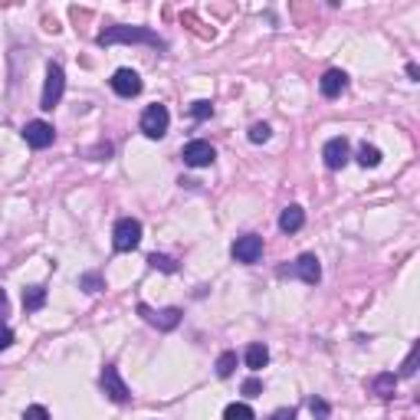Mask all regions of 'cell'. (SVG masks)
<instances>
[{"instance_id": "cell-1", "label": "cell", "mask_w": 420, "mask_h": 420, "mask_svg": "<svg viewBox=\"0 0 420 420\" xmlns=\"http://www.w3.org/2000/svg\"><path fill=\"white\" fill-rule=\"evenodd\" d=\"M99 46H115V43H145V46H164V40L148 30V26H109V30H102L99 37H96Z\"/></svg>"}, {"instance_id": "cell-2", "label": "cell", "mask_w": 420, "mask_h": 420, "mask_svg": "<svg viewBox=\"0 0 420 420\" xmlns=\"http://www.w3.org/2000/svg\"><path fill=\"white\" fill-rule=\"evenodd\" d=\"M138 243H141V223L135 217H122L112 230V247L119 253H132V250H138Z\"/></svg>"}, {"instance_id": "cell-3", "label": "cell", "mask_w": 420, "mask_h": 420, "mask_svg": "<svg viewBox=\"0 0 420 420\" xmlns=\"http://www.w3.org/2000/svg\"><path fill=\"white\" fill-rule=\"evenodd\" d=\"M62 92H66V73H62V66L50 62V69H46V82H43V99H40V109L53 112L60 105Z\"/></svg>"}, {"instance_id": "cell-4", "label": "cell", "mask_w": 420, "mask_h": 420, "mask_svg": "<svg viewBox=\"0 0 420 420\" xmlns=\"http://www.w3.org/2000/svg\"><path fill=\"white\" fill-rule=\"evenodd\" d=\"M168 125H171V112L164 109V105H158V102L141 112V132H145V138H164Z\"/></svg>"}, {"instance_id": "cell-5", "label": "cell", "mask_w": 420, "mask_h": 420, "mask_svg": "<svg viewBox=\"0 0 420 420\" xmlns=\"http://www.w3.org/2000/svg\"><path fill=\"white\" fill-rule=\"evenodd\" d=\"M99 384H102V391H105V397L115 401V404H125V401L132 397V394H128V384L122 381V374H119L115 365H105V368H102Z\"/></svg>"}, {"instance_id": "cell-6", "label": "cell", "mask_w": 420, "mask_h": 420, "mask_svg": "<svg viewBox=\"0 0 420 420\" xmlns=\"http://www.w3.org/2000/svg\"><path fill=\"white\" fill-rule=\"evenodd\" d=\"M138 315L148 322V325L161 329V332H171V329H177V325H181V315H184V312L174 309V306H171V309H164V312H155L151 306H145V302H141V306H138Z\"/></svg>"}, {"instance_id": "cell-7", "label": "cell", "mask_w": 420, "mask_h": 420, "mask_svg": "<svg viewBox=\"0 0 420 420\" xmlns=\"http://www.w3.org/2000/svg\"><path fill=\"white\" fill-rule=\"evenodd\" d=\"M181 158H184L187 168H207V164H213V158H217V151H213V145L210 141H187L184 151H181Z\"/></svg>"}, {"instance_id": "cell-8", "label": "cell", "mask_w": 420, "mask_h": 420, "mask_svg": "<svg viewBox=\"0 0 420 420\" xmlns=\"http://www.w3.org/2000/svg\"><path fill=\"white\" fill-rule=\"evenodd\" d=\"M236 263H256L263 256V236L247 234V236H236L234 247H230Z\"/></svg>"}, {"instance_id": "cell-9", "label": "cell", "mask_w": 420, "mask_h": 420, "mask_svg": "<svg viewBox=\"0 0 420 420\" xmlns=\"http://www.w3.org/2000/svg\"><path fill=\"white\" fill-rule=\"evenodd\" d=\"M53 138H56V132H53V125H46V122H26L24 125V141L30 145V148H50L53 145Z\"/></svg>"}, {"instance_id": "cell-10", "label": "cell", "mask_w": 420, "mask_h": 420, "mask_svg": "<svg viewBox=\"0 0 420 420\" xmlns=\"http://www.w3.org/2000/svg\"><path fill=\"white\" fill-rule=\"evenodd\" d=\"M322 161L329 171H342L348 164V141L345 138H329L325 148H322Z\"/></svg>"}, {"instance_id": "cell-11", "label": "cell", "mask_w": 420, "mask_h": 420, "mask_svg": "<svg viewBox=\"0 0 420 420\" xmlns=\"http://www.w3.org/2000/svg\"><path fill=\"white\" fill-rule=\"evenodd\" d=\"M112 89L122 96V99H135L138 92H141V76L135 69H115L112 76Z\"/></svg>"}, {"instance_id": "cell-12", "label": "cell", "mask_w": 420, "mask_h": 420, "mask_svg": "<svg viewBox=\"0 0 420 420\" xmlns=\"http://www.w3.org/2000/svg\"><path fill=\"white\" fill-rule=\"evenodd\" d=\"M292 272H296L299 279L306 286H315L322 279V266H319V256L315 253H302L296 263H292Z\"/></svg>"}, {"instance_id": "cell-13", "label": "cell", "mask_w": 420, "mask_h": 420, "mask_svg": "<svg viewBox=\"0 0 420 420\" xmlns=\"http://www.w3.org/2000/svg\"><path fill=\"white\" fill-rule=\"evenodd\" d=\"M319 89H322L325 99H338V96L348 89V76L342 73V69H329V73L319 79Z\"/></svg>"}, {"instance_id": "cell-14", "label": "cell", "mask_w": 420, "mask_h": 420, "mask_svg": "<svg viewBox=\"0 0 420 420\" xmlns=\"http://www.w3.org/2000/svg\"><path fill=\"white\" fill-rule=\"evenodd\" d=\"M302 223H306V210L299 207V204H289L279 213V230L283 234H296V230H302Z\"/></svg>"}, {"instance_id": "cell-15", "label": "cell", "mask_w": 420, "mask_h": 420, "mask_svg": "<svg viewBox=\"0 0 420 420\" xmlns=\"http://www.w3.org/2000/svg\"><path fill=\"white\" fill-rule=\"evenodd\" d=\"M247 368L250 371H260V368H266V361H270V348L263 345V342H253V345L247 348Z\"/></svg>"}, {"instance_id": "cell-16", "label": "cell", "mask_w": 420, "mask_h": 420, "mask_svg": "<svg viewBox=\"0 0 420 420\" xmlns=\"http://www.w3.org/2000/svg\"><path fill=\"white\" fill-rule=\"evenodd\" d=\"M46 306V286H26L24 289V309L37 312Z\"/></svg>"}, {"instance_id": "cell-17", "label": "cell", "mask_w": 420, "mask_h": 420, "mask_svg": "<svg viewBox=\"0 0 420 420\" xmlns=\"http://www.w3.org/2000/svg\"><path fill=\"white\" fill-rule=\"evenodd\" d=\"M394 387H397V378L391 374V371H384V374H378L374 381H371V391L378 397H391L394 394Z\"/></svg>"}, {"instance_id": "cell-18", "label": "cell", "mask_w": 420, "mask_h": 420, "mask_svg": "<svg viewBox=\"0 0 420 420\" xmlns=\"http://www.w3.org/2000/svg\"><path fill=\"white\" fill-rule=\"evenodd\" d=\"M358 164H361V168H378V164H381V151L374 148V145H361V148H358Z\"/></svg>"}, {"instance_id": "cell-19", "label": "cell", "mask_w": 420, "mask_h": 420, "mask_svg": "<svg viewBox=\"0 0 420 420\" xmlns=\"http://www.w3.org/2000/svg\"><path fill=\"white\" fill-rule=\"evenodd\" d=\"M223 420H256V414H253L250 404H230L223 410Z\"/></svg>"}, {"instance_id": "cell-20", "label": "cell", "mask_w": 420, "mask_h": 420, "mask_svg": "<svg viewBox=\"0 0 420 420\" xmlns=\"http://www.w3.org/2000/svg\"><path fill=\"white\" fill-rule=\"evenodd\" d=\"M148 266L151 270H161V272H177V263H174L171 256H164V253H151Z\"/></svg>"}, {"instance_id": "cell-21", "label": "cell", "mask_w": 420, "mask_h": 420, "mask_svg": "<svg viewBox=\"0 0 420 420\" xmlns=\"http://www.w3.org/2000/svg\"><path fill=\"white\" fill-rule=\"evenodd\" d=\"M270 135H272V128H270L266 122L250 125V132H247V138L253 141V145H263V141H270Z\"/></svg>"}, {"instance_id": "cell-22", "label": "cell", "mask_w": 420, "mask_h": 420, "mask_svg": "<svg viewBox=\"0 0 420 420\" xmlns=\"http://www.w3.org/2000/svg\"><path fill=\"white\" fill-rule=\"evenodd\" d=\"M234 368H236V351H223L220 358H217V374L220 378H230Z\"/></svg>"}, {"instance_id": "cell-23", "label": "cell", "mask_w": 420, "mask_h": 420, "mask_svg": "<svg viewBox=\"0 0 420 420\" xmlns=\"http://www.w3.org/2000/svg\"><path fill=\"white\" fill-rule=\"evenodd\" d=\"M309 410H312V417H315V420H329V414H332V408H329L322 397H312V401H309Z\"/></svg>"}, {"instance_id": "cell-24", "label": "cell", "mask_w": 420, "mask_h": 420, "mask_svg": "<svg viewBox=\"0 0 420 420\" xmlns=\"http://www.w3.org/2000/svg\"><path fill=\"white\" fill-rule=\"evenodd\" d=\"M79 286H82L86 292H99V289H102V276H99V272H86V276H79Z\"/></svg>"}, {"instance_id": "cell-25", "label": "cell", "mask_w": 420, "mask_h": 420, "mask_svg": "<svg viewBox=\"0 0 420 420\" xmlns=\"http://www.w3.org/2000/svg\"><path fill=\"white\" fill-rule=\"evenodd\" d=\"M191 115H194L198 122H204V119H210V115H213V105H210L207 99H200V102H194V105H191Z\"/></svg>"}, {"instance_id": "cell-26", "label": "cell", "mask_w": 420, "mask_h": 420, "mask_svg": "<svg viewBox=\"0 0 420 420\" xmlns=\"http://www.w3.org/2000/svg\"><path fill=\"white\" fill-rule=\"evenodd\" d=\"M24 420H50V410L43 408V404H30L24 410Z\"/></svg>"}, {"instance_id": "cell-27", "label": "cell", "mask_w": 420, "mask_h": 420, "mask_svg": "<svg viewBox=\"0 0 420 420\" xmlns=\"http://www.w3.org/2000/svg\"><path fill=\"white\" fill-rule=\"evenodd\" d=\"M243 394H247V397L263 394V381H260V378H247V381H243Z\"/></svg>"}, {"instance_id": "cell-28", "label": "cell", "mask_w": 420, "mask_h": 420, "mask_svg": "<svg viewBox=\"0 0 420 420\" xmlns=\"http://www.w3.org/2000/svg\"><path fill=\"white\" fill-rule=\"evenodd\" d=\"M414 371H417V345L410 348V355H408V361H404V368H401V374H404V378H410Z\"/></svg>"}, {"instance_id": "cell-29", "label": "cell", "mask_w": 420, "mask_h": 420, "mask_svg": "<svg viewBox=\"0 0 420 420\" xmlns=\"http://www.w3.org/2000/svg\"><path fill=\"white\" fill-rule=\"evenodd\" d=\"M10 345H13V332L7 325H0V351H7Z\"/></svg>"}, {"instance_id": "cell-30", "label": "cell", "mask_w": 420, "mask_h": 420, "mask_svg": "<svg viewBox=\"0 0 420 420\" xmlns=\"http://www.w3.org/2000/svg\"><path fill=\"white\" fill-rule=\"evenodd\" d=\"M270 420H296V410H276Z\"/></svg>"}, {"instance_id": "cell-31", "label": "cell", "mask_w": 420, "mask_h": 420, "mask_svg": "<svg viewBox=\"0 0 420 420\" xmlns=\"http://www.w3.org/2000/svg\"><path fill=\"white\" fill-rule=\"evenodd\" d=\"M3 315H7V292L0 289V319H3Z\"/></svg>"}]
</instances>
